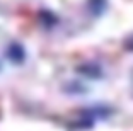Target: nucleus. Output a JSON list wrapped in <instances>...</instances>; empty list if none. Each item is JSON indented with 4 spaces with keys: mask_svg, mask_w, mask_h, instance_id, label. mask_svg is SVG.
<instances>
[{
    "mask_svg": "<svg viewBox=\"0 0 133 131\" xmlns=\"http://www.w3.org/2000/svg\"><path fill=\"white\" fill-rule=\"evenodd\" d=\"M126 48H128V50H133V36L126 41Z\"/></svg>",
    "mask_w": 133,
    "mask_h": 131,
    "instance_id": "nucleus-3",
    "label": "nucleus"
},
{
    "mask_svg": "<svg viewBox=\"0 0 133 131\" xmlns=\"http://www.w3.org/2000/svg\"><path fill=\"white\" fill-rule=\"evenodd\" d=\"M89 5H90V9H92L94 14H101L104 5H106V2L104 0H89Z\"/></svg>",
    "mask_w": 133,
    "mask_h": 131,
    "instance_id": "nucleus-2",
    "label": "nucleus"
},
{
    "mask_svg": "<svg viewBox=\"0 0 133 131\" xmlns=\"http://www.w3.org/2000/svg\"><path fill=\"white\" fill-rule=\"evenodd\" d=\"M9 56H10L12 61H21L24 58V50L19 46V44H12L10 50H9Z\"/></svg>",
    "mask_w": 133,
    "mask_h": 131,
    "instance_id": "nucleus-1",
    "label": "nucleus"
}]
</instances>
